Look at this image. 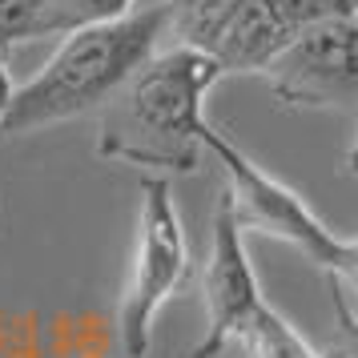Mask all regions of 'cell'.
I'll return each mask as SVG.
<instances>
[{"instance_id": "obj_8", "label": "cell", "mask_w": 358, "mask_h": 358, "mask_svg": "<svg viewBox=\"0 0 358 358\" xmlns=\"http://www.w3.org/2000/svg\"><path fill=\"white\" fill-rule=\"evenodd\" d=\"M133 0H0V52L125 17Z\"/></svg>"}, {"instance_id": "obj_11", "label": "cell", "mask_w": 358, "mask_h": 358, "mask_svg": "<svg viewBox=\"0 0 358 358\" xmlns=\"http://www.w3.org/2000/svg\"><path fill=\"white\" fill-rule=\"evenodd\" d=\"M330 294H334V290H330ZM334 318H338L342 334H346V342H350L346 350L358 358V306H355V302H346L342 294H334Z\"/></svg>"}, {"instance_id": "obj_14", "label": "cell", "mask_w": 358, "mask_h": 358, "mask_svg": "<svg viewBox=\"0 0 358 358\" xmlns=\"http://www.w3.org/2000/svg\"><path fill=\"white\" fill-rule=\"evenodd\" d=\"M322 358H355V355H350V350H326Z\"/></svg>"}, {"instance_id": "obj_4", "label": "cell", "mask_w": 358, "mask_h": 358, "mask_svg": "<svg viewBox=\"0 0 358 358\" xmlns=\"http://www.w3.org/2000/svg\"><path fill=\"white\" fill-rule=\"evenodd\" d=\"M137 194H141L137 238H133L125 294L117 306V334L129 358H145L153 342V322L165 310V302L185 290L194 262H189V242H185V226H181L169 178L141 173Z\"/></svg>"}, {"instance_id": "obj_7", "label": "cell", "mask_w": 358, "mask_h": 358, "mask_svg": "<svg viewBox=\"0 0 358 358\" xmlns=\"http://www.w3.org/2000/svg\"><path fill=\"white\" fill-rule=\"evenodd\" d=\"M350 13L358 0H245L213 61L222 73H266L306 29Z\"/></svg>"}, {"instance_id": "obj_12", "label": "cell", "mask_w": 358, "mask_h": 358, "mask_svg": "<svg viewBox=\"0 0 358 358\" xmlns=\"http://www.w3.org/2000/svg\"><path fill=\"white\" fill-rule=\"evenodd\" d=\"M8 101H13V77L4 65V52H0V129H4V113H8ZM4 137V133H0Z\"/></svg>"}, {"instance_id": "obj_2", "label": "cell", "mask_w": 358, "mask_h": 358, "mask_svg": "<svg viewBox=\"0 0 358 358\" xmlns=\"http://www.w3.org/2000/svg\"><path fill=\"white\" fill-rule=\"evenodd\" d=\"M157 49H165V4L129 8L117 20L61 36L57 52L41 65V73L13 89L0 133L20 137L97 113Z\"/></svg>"}, {"instance_id": "obj_5", "label": "cell", "mask_w": 358, "mask_h": 358, "mask_svg": "<svg viewBox=\"0 0 358 358\" xmlns=\"http://www.w3.org/2000/svg\"><path fill=\"white\" fill-rule=\"evenodd\" d=\"M262 77L290 109L358 113V13L306 29Z\"/></svg>"}, {"instance_id": "obj_1", "label": "cell", "mask_w": 358, "mask_h": 358, "mask_svg": "<svg viewBox=\"0 0 358 358\" xmlns=\"http://www.w3.org/2000/svg\"><path fill=\"white\" fill-rule=\"evenodd\" d=\"M222 65L194 49H157L101 109L97 157L153 173H194L201 165L206 97Z\"/></svg>"}, {"instance_id": "obj_3", "label": "cell", "mask_w": 358, "mask_h": 358, "mask_svg": "<svg viewBox=\"0 0 358 358\" xmlns=\"http://www.w3.org/2000/svg\"><path fill=\"white\" fill-rule=\"evenodd\" d=\"M201 145L226 173L222 189L229 194V206H234L242 234H266V238H278V242L302 250L306 262H314L330 278V290L358 306V238H338L306 206V197L294 194L286 181L266 173L262 165H254L213 125H206Z\"/></svg>"}, {"instance_id": "obj_6", "label": "cell", "mask_w": 358, "mask_h": 358, "mask_svg": "<svg viewBox=\"0 0 358 358\" xmlns=\"http://www.w3.org/2000/svg\"><path fill=\"white\" fill-rule=\"evenodd\" d=\"M201 302H206V330L194 342L189 358H217L238 338V330L254 318V310L266 302L250 250H245V234L234 217L226 189L217 194V206H213L210 258L201 270Z\"/></svg>"}, {"instance_id": "obj_9", "label": "cell", "mask_w": 358, "mask_h": 358, "mask_svg": "<svg viewBox=\"0 0 358 358\" xmlns=\"http://www.w3.org/2000/svg\"><path fill=\"white\" fill-rule=\"evenodd\" d=\"M162 4H165V49H194L213 57L245 0H162Z\"/></svg>"}, {"instance_id": "obj_10", "label": "cell", "mask_w": 358, "mask_h": 358, "mask_svg": "<svg viewBox=\"0 0 358 358\" xmlns=\"http://www.w3.org/2000/svg\"><path fill=\"white\" fill-rule=\"evenodd\" d=\"M234 342L242 346L245 358H322L270 302L254 310V318L238 330Z\"/></svg>"}, {"instance_id": "obj_13", "label": "cell", "mask_w": 358, "mask_h": 358, "mask_svg": "<svg viewBox=\"0 0 358 358\" xmlns=\"http://www.w3.org/2000/svg\"><path fill=\"white\" fill-rule=\"evenodd\" d=\"M342 165H346V173H350V178H358V113H355V137H350V145H346Z\"/></svg>"}]
</instances>
